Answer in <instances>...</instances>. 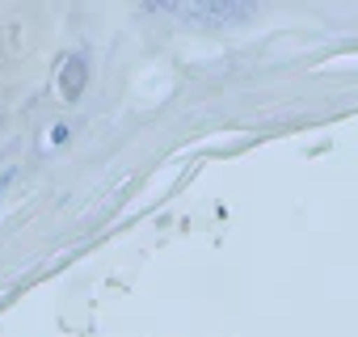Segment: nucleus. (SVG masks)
Listing matches in <instances>:
<instances>
[{
  "instance_id": "obj_2",
  "label": "nucleus",
  "mask_w": 358,
  "mask_h": 337,
  "mask_svg": "<svg viewBox=\"0 0 358 337\" xmlns=\"http://www.w3.org/2000/svg\"><path fill=\"white\" fill-rule=\"evenodd\" d=\"M55 76H59V97L72 106V101H80V93L89 85V59L85 55H64Z\"/></svg>"
},
{
  "instance_id": "obj_3",
  "label": "nucleus",
  "mask_w": 358,
  "mask_h": 337,
  "mask_svg": "<svg viewBox=\"0 0 358 337\" xmlns=\"http://www.w3.org/2000/svg\"><path fill=\"white\" fill-rule=\"evenodd\" d=\"M47 143L51 148H59V143H68V127L59 122V127H51V135H47Z\"/></svg>"
},
{
  "instance_id": "obj_4",
  "label": "nucleus",
  "mask_w": 358,
  "mask_h": 337,
  "mask_svg": "<svg viewBox=\"0 0 358 337\" xmlns=\"http://www.w3.org/2000/svg\"><path fill=\"white\" fill-rule=\"evenodd\" d=\"M0 127H5V110H0Z\"/></svg>"
},
{
  "instance_id": "obj_1",
  "label": "nucleus",
  "mask_w": 358,
  "mask_h": 337,
  "mask_svg": "<svg viewBox=\"0 0 358 337\" xmlns=\"http://www.w3.org/2000/svg\"><path fill=\"white\" fill-rule=\"evenodd\" d=\"M160 9H173L182 22L190 26H207V30H220V26H241L257 13L253 0H160Z\"/></svg>"
}]
</instances>
